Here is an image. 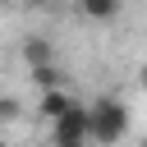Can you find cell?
I'll return each instance as SVG.
<instances>
[{"instance_id":"obj_9","label":"cell","mask_w":147,"mask_h":147,"mask_svg":"<svg viewBox=\"0 0 147 147\" xmlns=\"http://www.w3.org/2000/svg\"><path fill=\"white\" fill-rule=\"evenodd\" d=\"M18 5H28V9H37V5H51V0H18Z\"/></svg>"},{"instance_id":"obj_6","label":"cell","mask_w":147,"mask_h":147,"mask_svg":"<svg viewBox=\"0 0 147 147\" xmlns=\"http://www.w3.org/2000/svg\"><path fill=\"white\" fill-rule=\"evenodd\" d=\"M28 74H32V83H37V87H60V83H64V74H60V64H55V60H46V64H32Z\"/></svg>"},{"instance_id":"obj_4","label":"cell","mask_w":147,"mask_h":147,"mask_svg":"<svg viewBox=\"0 0 147 147\" xmlns=\"http://www.w3.org/2000/svg\"><path fill=\"white\" fill-rule=\"evenodd\" d=\"M78 9H83V18H92V23H115L119 9H124V0H78Z\"/></svg>"},{"instance_id":"obj_3","label":"cell","mask_w":147,"mask_h":147,"mask_svg":"<svg viewBox=\"0 0 147 147\" xmlns=\"http://www.w3.org/2000/svg\"><path fill=\"white\" fill-rule=\"evenodd\" d=\"M69 101H74V96L64 92V83H60V87H41V92H37V115L51 124V119H55V115H60Z\"/></svg>"},{"instance_id":"obj_5","label":"cell","mask_w":147,"mask_h":147,"mask_svg":"<svg viewBox=\"0 0 147 147\" xmlns=\"http://www.w3.org/2000/svg\"><path fill=\"white\" fill-rule=\"evenodd\" d=\"M46 60H55V46H51L46 37H28V41H23V64L32 69V64H46Z\"/></svg>"},{"instance_id":"obj_8","label":"cell","mask_w":147,"mask_h":147,"mask_svg":"<svg viewBox=\"0 0 147 147\" xmlns=\"http://www.w3.org/2000/svg\"><path fill=\"white\" fill-rule=\"evenodd\" d=\"M138 87H142V92H147V64H142V69H138Z\"/></svg>"},{"instance_id":"obj_1","label":"cell","mask_w":147,"mask_h":147,"mask_svg":"<svg viewBox=\"0 0 147 147\" xmlns=\"http://www.w3.org/2000/svg\"><path fill=\"white\" fill-rule=\"evenodd\" d=\"M129 133V106L119 101V96H96V101H87V138L92 142H119Z\"/></svg>"},{"instance_id":"obj_7","label":"cell","mask_w":147,"mask_h":147,"mask_svg":"<svg viewBox=\"0 0 147 147\" xmlns=\"http://www.w3.org/2000/svg\"><path fill=\"white\" fill-rule=\"evenodd\" d=\"M18 115V101L14 96H0V119H14Z\"/></svg>"},{"instance_id":"obj_2","label":"cell","mask_w":147,"mask_h":147,"mask_svg":"<svg viewBox=\"0 0 147 147\" xmlns=\"http://www.w3.org/2000/svg\"><path fill=\"white\" fill-rule=\"evenodd\" d=\"M51 142H55V147H83V142H87V106H83L78 96L51 119Z\"/></svg>"}]
</instances>
